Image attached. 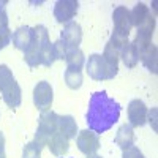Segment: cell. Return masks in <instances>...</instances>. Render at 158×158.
<instances>
[{
	"mask_svg": "<svg viewBox=\"0 0 158 158\" xmlns=\"http://www.w3.org/2000/svg\"><path fill=\"white\" fill-rule=\"evenodd\" d=\"M118 117H120V104L114 98L108 97L106 92H95L90 97L89 111L85 115L89 130L101 135L118 122Z\"/></svg>",
	"mask_w": 158,
	"mask_h": 158,
	"instance_id": "cell-1",
	"label": "cell"
},
{
	"mask_svg": "<svg viewBox=\"0 0 158 158\" xmlns=\"http://www.w3.org/2000/svg\"><path fill=\"white\" fill-rule=\"evenodd\" d=\"M24 60L29 67H51L56 62L54 48L49 40V33L44 25H35L32 29V41L24 51Z\"/></svg>",
	"mask_w": 158,
	"mask_h": 158,
	"instance_id": "cell-2",
	"label": "cell"
},
{
	"mask_svg": "<svg viewBox=\"0 0 158 158\" xmlns=\"http://www.w3.org/2000/svg\"><path fill=\"white\" fill-rule=\"evenodd\" d=\"M0 92H2L3 101L10 108H18L21 104L22 100L21 87L6 65H0Z\"/></svg>",
	"mask_w": 158,
	"mask_h": 158,
	"instance_id": "cell-3",
	"label": "cell"
},
{
	"mask_svg": "<svg viewBox=\"0 0 158 158\" xmlns=\"http://www.w3.org/2000/svg\"><path fill=\"white\" fill-rule=\"evenodd\" d=\"M85 71L95 81H106V79H112L117 74L118 67L108 63L101 54H92L89 56V60L85 63Z\"/></svg>",
	"mask_w": 158,
	"mask_h": 158,
	"instance_id": "cell-4",
	"label": "cell"
},
{
	"mask_svg": "<svg viewBox=\"0 0 158 158\" xmlns=\"http://www.w3.org/2000/svg\"><path fill=\"white\" fill-rule=\"evenodd\" d=\"M57 130H59V115L54 111H44L40 115L38 128L35 133V142L40 144L41 147L48 146L49 139Z\"/></svg>",
	"mask_w": 158,
	"mask_h": 158,
	"instance_id": "cell-5",
	"label": "cell"
},
{
	"mask_svg": "<svg viewBox=\"0 0 158 158\" xmlns=\"http://www.w3.org/2000/svg\"><path fill=\"white\" fill-rule=\"evenodd\" d=\"M76 144H77V149L84 155L92 156V155H95L97 150L100 149V138L92 130H82V131L77 133Z\"/></svg>",
	"mask_w": 158,
	"mask_h": 158,
	"instance_id": "cell-6",
	"label": "cell"
},
{
	"mask_svg": "<svg viewBox=\"0 0 158 158\" xmlns=\"http://www.w3.org/2000/svg\"><path fill=\"white\" fill-rule=\"evenodd\" d=\"M52 100H54V92H52L51 84L46 82V81L38 82L33 89V103H35V106L41 112H44L48 108H51Z\"/></svg>",
	"mask_w": 158,
	"mask_h": 158,
	"instance_id": "cell-7",
	"label": "cell"
},
{
	"mask_svg": "<svg viewBox=\"0 0 158 158\" xmlns=\"http://www.w3.org/2000/svg\"><path fill=\"white\" fill-rule=\"evenodd\" d=\"M79 2L77 0H59L54 6V18L60 24H68L77 13Z\"/></svg>",
	"mask_w": 158,
	"mask_h": 158,
	"instance_id": "cell-8",
	"label": "cell"
},
{
	"mask_svg": "<svg viewBox=\"0 0 158 158\" xmlns=\"http://www.w3.org/2000/svg\"><path fill=\"white\" fill-rule=\"evenodd\" d=\"M112 21H114V33L123 35V36L128 38L130 30H131V27H133L130 10H127L125 6H117L112 13Z\"/></svg>",
	"mask_w": 158,
	"mask_h": 158,
	"instance_id": "cell-9",
	"label": "cell"
},
{
	"mask_svg": "<svg viewBox=\"0 0 158 158\" xmlns=\"http://www.w3.org/2000/svg\"><path fill=\"white\" fill-rule=\"evenodd\" d=\"M128 120L131 127H142L147 122V106L141 100H131L128 104Z\"/></svg>",
	"mask_w": 158,
	"mask_h": 158,
	"instance_id": "cell-10",
	"label": "cell"
},
{
	"mask_svg": "<svg viewBox=\"0 0 158 158\" xmlns=\"http://www.w3.org/2000/svg\"><path fill=\"white\" fill-rule=\"evenodd\" d=\"M60 40L63 41V44L67 48H79L81 44V40H82V29L77 22H68L67 25L63 27Z\"/></svg>",
	"mask_w": 158,
	"mask_h": 158,
	"instance_id": "cell-11",
	"label": "cell"
},
{
	"mask_svg": "<svg viewBox=\"0 0 158 158\" xmlns=\"http://www.w3.org/2000/svg\"><path fill=\"white\" fill-rule=\"evenodd\" d=\"M153 30H155V16L150 15V16L138 27V33H136L135 41H133V44L136 46V49H139V48H142V46L152 43Z\"/></svg>",
	"mask_w": 158,
	"mask_h": 158,
	"instance_id": "cell-12",
	"label": "cell"
},
{
	"mask_svg": "<svg viewBox=\"0 0 158 158\" xmlns=\"http://www.w3.org/2000/svg\"><path fill=\"white\" fill-rule=\"evenodd\" d=\"M156 57H158V51H156V46L153 43H149V44L138 49V59L153 74H156V60H158Z\"/></svg>",
	"mask_w": 158,
	"mask_h": 158,
	"instance_id": "cell-13",
	"label": "cell"
},
{
	"mask_svg": "<svg viewBox=\"0 0 158 158\" xmlns=\"http://www.w3.org/2000/svg\"><path fill=\"white\" fill-rule=\"evenodd\" d=\"M48 147L51 149V152L54 153L56 156H62V155L67 153L68 149H70V139L65 136V135H62L60 131L57 130L56 133L52 135V138L49 139Z\"/></svg>",
	"mask_w": 158,
	"mask_h": 158,
	"instance_id": "cell-14",
	"label": "cell"
},
{
	"mask_svg": "<svg viewBox=\"0 0 158 158\" xmlns=\"http://www.w3.org/2000/svg\"><path fill=\"white\" fill-rule=\"evenodd\" d=\"M114 142L117 144L122 150L131 147L135 144V131H133V127L131 125H122L120 128L117 130V135H115V139Z\"/></svg>",
	"mask_w": 158,
	"mask_h": 158,
	"instance_id": "cell-15",
	"label": "cell"
},
{
	"mask_svg": "<svg viewBox=\"0 0 158 158\" xmlns=\"http://www.w3.org/2000/svg\"><path fill=\"white\" fill-rule=\"evenodd\" d=\"M11 38H13V44H15L16 49L25 51L32 41V29L27 27V25H22V27H19L13 32Z\"/></svg>",
	"mask_w": 158,
	"mask_h": 158,
	"instance_id": "cell-16",
	"label": "cell"
},
{
	"mask_svg": "<svg viewBox=\"0 0 158 158\" xmlns=\"http://www.w3.org/2000/svg\"><path fill=\"white\" fill-rule=\"evenodd\" d=\"M59 131L65 135L68 139L76 138L77 133V123L71 115H59Z\"/></svg>",
	"mask_w": 158,
	"mask_h": 158,
	"instance_id": "cell-17",
	"label": "cell"
},
{
	"mask_svg": "<svg viewBox=\"0 0 158 158\" xmlns=\"http://www.w3.org/2000/svg\"><path fill=\"white\" fill-rule=\"evenodd\" d=\"M120 59L123 60V63H125V67L127 68H135L136 67V63H138V49H136V46L133 44V43H127L123 48H122V51H120Z\"/></svg>",
	"mask_w": 158,
	"mask_h": 158,
	"instance_id": "cell-18",
	"label": "cell"
},
{
	"mask_svg": "<svg viewBox=\"0 0 158 158\" xmlns=\"http://www.w3.org/2000/svg\"><path fill=\"white\" fill-rule=\"evenodd\" d=\"M152 15V13L149 11V6L146 5V3H142V2H139V3H136V6L130 11V16H131V24L135 25V27L138 29L139 25L146 21L149 16Z\"/></svg>",
	"mask_w": 158,
	"mask_h": 158,
	"instance_id": "cell-19",
	"label": "cell"
},
{
	"mask_svg": "<svg viewBox=\"0 0 158 158\" xmlns=\"http://www.w3.org/2000/svg\"><path fill=\"white\" fill-rule=\"evenodd\" d=\"M65 62L71 68H82L85 62V57L82 51L79 48H67V56H65Z\"/></svg>",
	"mask_w": 158,
	"mask_h": 158,
	"instance_id": "cell-20",
	"label": "cell"
},
{
	"mask_svg": "<svg viewBox=\"0 0 158 158\" xmlns=\"http://www.w3.org/2000/svg\"><path fill=\"white\" fill-rule=\"evenodd\" d=\"M65 82L71 90H77L82 85V71L81 68H71L67 67V71H65Z\"/></svg>",
	"mask_w": 158,
	"mask_h": 158,
	"instance_id": "cell-21",
	"label": "cell"
},
{
	"mask_svg": "<svg viewBox=\"0 0 158 158\" xmlns=\"http://www.w3.org/2000/svg\"><path fill=\"white\" fill-rule=\"evenodd\" d=\"M41 146L36 144L35 141L25 144V147L22 150V158H41Z\"/></svg>",
	"mask_w": 158,
	"mask_h": 158,
	"instance_id": "cell-22",
	"label": "cell"
},
{
	"mask_svg": "<svg viewBox=\"0 0 158 158\" xmlns=\"http://www.w3.org/2000/svg\"><path fill=\"white\" fill-rule=\"evenodd\" d=\"M10 30L8 27V15H6V2H0V32Z\"/></svg>",
	"mask_w": 158,
	"mask_h": 158,
	"instance_id": "cell-23",
	"label": "cell"
},
{
	"mask_svg": "<svg viewBox=\"0 0 158 158\" xmlns=\"http://www.w3.org/2000/svg\"><path fill=\"white\" fill-rule=\"evenodd\" d=\"M52 48H54L56 60H65V56H67V46L63 44L62 40H59V41H56V43H52Z\"/></svg>",
	"mask_w": 158,
	"mask_h": 158,
	"instance_id": "cell-24",
	"label": "cell"
},
{
	"mask_svg": "<svg viewBox=\"0 0 158 158\" xmlns=\"http://www.w3.org/2000/svg\"><path fill=\"white\" fill-rule=\"evenodd\" d=\"M122 158H146V156L142 155V152L136 146H131V147H128V149L123 150Z\"/></svg>",
	"mask_w": 158,
	"mask_h": 158,
	"instance_id": "cell-25",
	"label": "cell"
},
{
	"mask_svg": "<svg viewBox=\"0 0 158 158\" xmlns=\"http://www.w3.org/2000/svg\"><path fill=\"white\" fill-rule=\"evenodd\" d=\"M10 41H11V30L0 32V51H2L6 44H10Z\"/></svg>",
	"mask_w": 158,
	"mask_h": 158,
	"instance_id": "cell-26",
	"label": "cell"
},
{
	"mask_svg": "<svg viewBox=\"0 0 158 158\" xmlns=\"http://www.w3.org/2000/svg\"><path fill=\"white\" fill-rule=\"evenodd\" d=\"M0 158H6V155H5V136L2 131H0Z\"/></svg>",
	"mask_w": 158,
	"mask_h": 158,
	"instance_id": "cell-27",
	"label": "cell"
},
{
	"mask_svg": "<svg viewBox=\"0 0 158 158\" xmlns=\"http://www.w3.org/2000/svg\"><path fill=\"white\" fill-rule=\"evenodd\" d=\"M155 120H156V109H152V112H150V123L153 122V130H156Z\"/></svg>",
	"mask_w": 158,
	"mask_h": 158,
	"instance_id": "cell-28",
	"label": "cell"
},
{
	"mask_svg": "<svg viewBox=\"0 0 158 158\" xmlns=\"http://www.w3.org/2000/svg\"><path fill=\"white\" fill-rule=\"evenodd\" d=\"M89 158H101L100 155H92V156H89Z\"/></svg>",
	"mask_w": 158,
	"mask_h": 158,
	"instance_id": "cell-29",
	"label": "cell"
}]
</instances>
